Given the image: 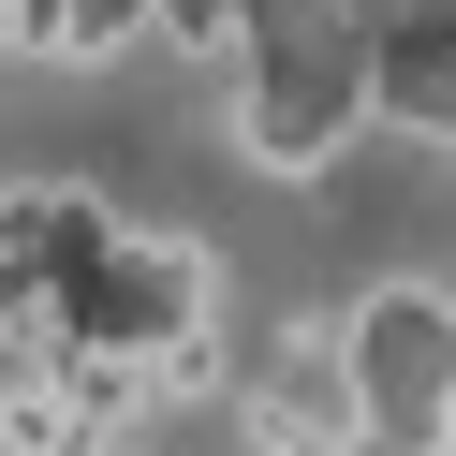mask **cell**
Listing matches in <instances>:
<instances>
[{
    "mask_svg": "<svg viewBox=\"0 0 456 456\" xmlns=\"http://www.w3.org/2000/svg\"><path fill=\"white\" fill-rule=\"evenodd\" d=\"M368 118H383V60L368 45H265L236 74V162H265V177H324Z\"/></svg>",
    "mask_w": 456,
    "mask_h": 456,
    "instance_id": "obj_1",
    "label": "cell"
},
{
    "mask_svg": "<svg viewBox=\"0 0 456 456\" xmlns=\"http://www.w3.org/2000/svg\"><path fill=\"white\" fill-rule=\"evenodd\" d=\"M338 324H354V383H368V427H383L397 456H442V442H456V309L397 280V295H354Z\"/></svg>",
    "mask_w": 456,
    "mask_h": 456,
    "instance_id": "obj_2",
    "label": "cell"
},
{
    "mask_svg": "<svg viewBox=\"0 0 456 456\" xmlns=\"http://www.w3.org/2000/svg\"><path fill=\"white\" fill-rule=\"evenodd\" d=\"M162 30H177V45H207L221 74H250V60L280 45V15H265V0H162Z\"/></svg>",
    "mask_w": 456,
    "mask_h": 456,
    "instance_id": "obj_3",
    "label": "cell"
},
{
    "mask_svg": "<svg viewBox=\"0 0 456 456\" xmlns=\"http://www.w3.org/2000/svg\"><path fill=\"white\" fill-rule=\"evenodd\" d=\"M118 456H162V442H118Z\"/></svg>",
    "mask_w": 456,
    "mask_h": 456,
    "instance_id": "obj_4",
    "label": "cell"
}]
</instances>
